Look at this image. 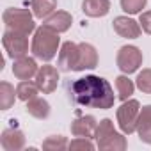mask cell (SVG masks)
Listing matches in <instances>:
<instances>
[{
  "instance_id": "cell-1",
  "label": "cell",
  "mask_w": 151,
  "mask_h": 151,
  "mask_svg": "<svg viewBox=\"0 0 151 151\" xmlns=\"http://www.w3.org/2000/svg\"><path fill=\"white\" fill-rule=\"evenodd\" d=\"M69 100L78 107H91L107 110L114 105V91L110 84L96 75H87L84 78H77L66 86Z\"/></svg>"
},
{
  "instance_id": "cell-2",
  "label": "cell",
  "mask_w": 151,
  "mask_h": 151,
  "mask_svg": "<svg viewBox=\"0 0 151 151\" xmlns=\"http://www.w3.org/2000/svg\"><path fill=\"white\" fill-rule=\"evenodd\" d=\"M59 45H60L59 32H55L45 25L36 29L34 39H32V53L36 59L45 60V62L52 60L59 52Z\"/></svg>"
},
{
  "instance_id": "cell-3",
  "label": "cell",
  "mask_w": 151,
  "mask_h": 151,
  "mask_svg": "<svg viewBox=\"0 0 151 151\" xmlns=\"http://www.w3.org/2000/svg\"><path fill=\"white\" fill-rule=\"evenodd\" d=\"M94 139L100 149H107V151H124L126 149V139L116 132L114 123L110 119H101L98 123Z\"/></svg>"
},
{
  "instance_id": "cell-4",
  "label": "cell",
  "mask_w": 151,
  "mask_h": 151,
  "mask_svg": "<svg viewBox=\"0 0 151 151\" xmlns=\"http://www.w3.org/2000/svg\"><path fill=\"white\" fill-rule=\"evenodd\" d=\"M2 20H4V23H6L7 29L22 32V34H27V36L36 30V23H34V18H32V14H30L29 9L9 7V9L4 11Z\"/></svg>"
},
{
  "instance_id": "cell-5",
  "label": "cell",
  "mask_w": 151,
  "mask_h": 151,
  "mask_svg": "<svg viewBox=\"0 0 151 151\" xmlns=\"http://www.w3.org/2000/svg\"><path fill=\"white\" fill-rule=\"evenodd\" d=\"M140 114V103L137 100H126L117 109V124L124 133H133L137 130V119Z\"/></svg>"
},
{
  "instance_id": "cell-6",
  "label": "cell",
  "mask_w": 151,
  "mask_h": 151,
  "mask_svg": "<svg viewBox=\"0 0 151 151\" xmlns=\"http://www.w3.org/2000/svg\"><path fill=\"white\" fill-rule=\"evenodd\" d=\"M2 43H4V48H6L7 55L13 60L20 59V57H25L27 52H29V37H27V34H22V32L7 29L4 32Z\"/></svg>"
},
{
  "instance_id": "cell-7",
  "label": "cell",
  "mask_w": 151,
  "mask_h": 151,
  "mask_svg": "<svg viewBox=\"0 0 151 151\" xmlns=\"http://www.w3.org/2000/svg\"><path fill=\"white\" fill-rule=\"evenodd\" d=\"M116 62H117V68L123 73H126V75L135 73L142 64V52L137 46H132V45L121 46L119 52H117Z\"/></svg>"
},
{
  "instance_id": "cell-8",
  "label": "cell",
  "mask_w": 151,
  "mask_h": 151,
  "mask_svg": "<svg viewBox=\"0 0 151 151\" xmlns=\"http://www.w3.org/2000/svg\"><path fill=\"white\" fill-rule=\"evenodd\" d=\"M78 59H80L78 45L66 41L59 50L57 66H59L60 71H78Z\"/></svg>"
},
{
  "instance_id": "cell-9",
  "label": "cell",
  "mask_w": 151,
  "mask_h": 151,
  "mask_svg": "<svg viewBox=\"0 0 151 151\" xmlns=\"http://www.w3.org/2000/svg\"><path fill=\"white\" fill-rule=\"evenodd\" d=\"M36 84L39 87V91L43 94H50L57 89V84H59V71L57 68L50 66V64H45L39 68L37 75H36Z\"/></svg>"
},
{
  "instance_id": "cell-10",
  "label": "cell",
  "mask_w": 151,
  "mask_h": 151,
  "mask_svg": "<svg viewBox=\"0 0 151 151\" xmlns=\"http://www.w3.org/2000/svg\"><path fill=\"white\" fill-rule=\"evenodd\" d=\"M112 27H114L116 34H119L121 37H126V39H137L140 36V32H142L140 23H137L135 20H132L128 16H117V18H114Z\"/></svg>"
},
{
  "instance_id": "cell-11",
  "label": "cell",
  "mask_w": 151,
  "mask_h": 151,
  "mask_svg": "<svg viewBox=\"0 0 151 151\" xmlns=\"http://www.w3.org/2000/svg\"><path fill=\"white\" fill-rule=\"evenodd\" d=\"M98 128V121L93 116H80L71 123V133L75 137H86V139H94Z\"/></svg>"
},
{
  "instance_id": "cell-12",
  "label": "cell",
  "mask_w": 151,
  "mask_h": 151,
  "mask_svg": "<svg viewBox=\"0 0 151 151\" xmlns=\"http://www.w3.org/2000/svg\"><path fill=\"white\" fill-rule=\"evenodd\" d=\"M39 71L37 64L34 59L30 57H20V59H14V64H13V75L18 78V80H30L32 77H36Z\"/></svg>"
},
{
  "instance_id": "cell-13",
  "label": "cell",
  "mask_w": 151,
  "mask_h": 151,
  "mask_svg": "<svg viewBox=\"0 0 151 151\" xmlns=\"http://www.w3.org/2000/svg\"><path fill=\"white\" fill-rule=\"evenodd\" d=\"M0 142H2V147L6 151H20L25 146V135H23L22 130L16 128V124H13L11 128L2 132Z\"/></svg>"
},
{
  "instance_id": "cell-14",
  "label": "cell",
  "mask_w": 151,
  "mask_h": 151,
  "mask_svg": "<svg viewBox=\"0 0 151 151\" xmlns=\"http://www.w3.org/2000/svg\"><path fill=\"white\" fill-rule=\"evenodd\" d=\"M71 23H73V18H71L69 13H66V11H55V13H52L48 18H45V23H43V25L60 34V32L69 30Z\"/></svg>"
},
{
  "instance_id": "cell-15",
  "label": "cell",
  "mask_w": 151,
  "mask_h": 151,
  "mask_svg": "<svg viewBox=\"0 0 151 151\" xmlns=\"http://www.w3.org/2000/svg\"><path fill=\"white\" fill-rule=\"evenodd\" d=\"M80 50V59H78V71L84 69H94L98 66V52L93 45L89 43H80L78 45Z\"/></svg>"
},
{
  "instance_id": "cell-16",
  "label": "cell",
  "mask_w": 151,
  "mask_h": 151,
  "mask_svg": "<svg viewBox=\"0 0 151 151\" xmlns=\"http://www.w3.org/2000/svg\"><path fill=\"white\" fill-rule=\"evenodd\" d=\"M137 132L142 142L151 144V105H146L140 109V114L137 119Z\"/></svg>"
},
{
  "instance_id": "cell-17",
  "label": "cell",
  "mask_w": 151,
  "mask_h": 151,
  "mask_svg": "<svg viewBox=\"0 0 151 151\" xmlns=\"http://www.w3.org/2000/svg\"><path fill=\"white\" fill-rule=\"evenodd\" d=\"M82 11L91 18H100V16L109 14L110 2L109 0H84L82 2Z\"/></svg>"
},
{
  "instance_id": "cell-18",
  "label": "cell",
  "mask_w": 151,
  "mask_h": 151,
  "mask_svg": "<svg viewBox=\"0 0 151 151\" xmlns=\"http://www.w3.org/2000/svg\"><path fill=\"white\" fill-rule=\"evenodd\" d=\"M27 112L36 119H46L50 116V103L39 96L27 101Z\"/></svg>"
},
{
  "instance_id": "cell-19",
  "label": "cell",
  "mask_w": 151,
  "mask_h": 151,
  "mask_svg": "<svg viewBox=\"0 0 151 151\" xmlns=\"http://www.w3.org/2000/svg\"><path fill=\"white\" fill-rule=\"evenodd\" d=\"M30 7H32V14L36 18L45 20L52 13H55L57 0H30Z\"/></svg>"
},
{
  "instance_id": "cell-20",
  "label": "cell",
  "mask_w": 151,
  "mask_h": 151,
  "mask_svg": "<svg viewBox=\"0 0 151 151\" xmlns=\"http://www.w3.org/2000/svg\"><path fill=\"white\" fill-rule=\"evenodd\" d=\"M14 98H18L16 96V89L9 82H2V84H0V109H2V110H9L14 105Z\"/></svg>"
},
{
  "instance_id": "cell-21",
  "label": "cell",
  "mask_w": 151,
  "mask_h": 151,
  "mask_svg": "<svg viewBox=\"0 0 151 151\" xmlns=\"http://www.w3.org/2000/svg\"><path fill=\"white\" fill-rule=\"evenodd\" d=\"M39 93V87L36 82H30V80H22L18 86H16V96L18 100L22 101H29L32 98H36Z\"/></svg>"
},
{
  "instance_id": "cell-22",
  "label": "cell",
  "mask_w": 151,
  "mask_h": 151,
  "mask_svg": "<svg viewBox=\"0 0 151 151\" xmlns=\"http://www.w3.org/2000/svg\"><path fill=\"white\" fill-rule=\"evenodd\" d=\"M116 89H117V98L123 100V101H126V100H130V96L133 94L135 84H133L128 77L121 75V77L116 78Z\"/></svg>"
},
{
  "instance_id": "cell-23",
  "label": "cell",
  "mask_w": 151,
  "mask_h": 151,
  "mask_svg": "<svg viewBox=\"0 0 151 151\" xmlns=\"http://www.w3.org/2000/svg\"><path fill=\"white\" fill-rule=\"evenodd\" d=\"M68 147V140L62 135H52L43 142V149L46 151H62Z\"/></svg>"
},
{
  "instance_id": "cell-24",
  "label": "cell",
  "mask_w": 151,
  "mask_h": 151,
  "mask_svg": "<svg viewBox=\"0 0 151 151\" xmlns=\"http://www.w3.org/2000/svg\"><path fill=\"white\" fill-rule=\"evenodd\" d=\"M135 86H137L142 93L151 94V69H142V71L137 75Z\"/></svg>"
},
{
  "instance_id": "cell-25",
  "label": "cell",
  "mask_w": 151,
  "mask_h": 151,
  "mask_svg": "<svg viewBox=\"0 0 151 151\" xmlns=\"http://www.w3.org/2000/svg\"><path fill=\"white\" fill-rule=\"evenodd\" d=\"M147 4V0H121V9L128 14H137L140 13Z\"/></svg>"
},
{
  "instance_id": "cell-26",
  "label": "cell",
  "mask_w": 151,
  "mask_h": 151,
  "mask_svg": "<svg viewBox=\"0 0 151 151\" xmlns=\"http://www.w3.org/2000/svg\"><path fill=\"white\" fill-rule=\"evenodd\" d=\"M68 147H69L71 151H75V149H87V151H93V149H94V144L91 142V139L77 137L75 140H71V142L68 144Z\"/></svg>"
},
{
  "instance_id": "cell-27",
  "label": "cell",
  "mask_w": 151,
  "mask_h": 151,
  "mask_svg": "<svg viewBox=\"0 0 151 151\" xmlns=\"http://www.w3.org/2000/svg\"><path fill=\"white\" fill-rule=\"evenodd\" d=\"M140 27L144 32L151 34V11H146V13H140V20H139Z\"/></svg>"
}]
</instances>
